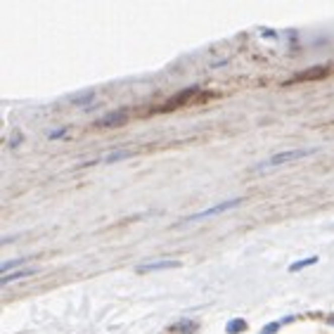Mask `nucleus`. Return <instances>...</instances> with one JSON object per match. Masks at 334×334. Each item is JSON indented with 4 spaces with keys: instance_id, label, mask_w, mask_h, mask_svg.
Segmentation results:
<instances>
[{
    "instance_id": "obj_1",
    "label": "nucleus",
    "mask_w": 334,
    "mask_h": 334,
    "mask_svg": "<svg viewBox=\"0 0 334 334\" xmlns=\"http://www.w3.org/2000/svg\"><path fill=\"white\" fill-rule=\"evenodd\" d=\"M318 149H292V152H280V154L270 156V159H265L256 166V171L261 169H272V166H280V163H289V161H296V159H303V156H311L315 154Z\"/></svg>"
},
{
    "instance_id": "obj_2",
    "label": "nucleus",
    "mask_w": 334,
    "mask_h": 334,
    "mask_svg": "<svg viewBox=\"0 0 334 334\" xmlns=\"http://www.w3.org/2000/svg\"><path fill=\"white\" fill-rule=\"evenodd\" d=\"M244 202V197H235V199H228V202L218 204V206H211L206 211H199V213H192V216H185L183 218V223H190V220H202V218H211V216H218V213H223L228 209H235V206H240Z\"/></svg>"
},
{
    "instance_id": "obj_3",
    "label": "nucleus",
    "mask_w": 334,
    "mask_h": 334,
    "mask_svg": "<svg viewBox=\"0 0 334 334\" xmlns=\"http://www.w3.org/2000/svg\"><path fill=\"white\" fill-rule=\"evenodd\" d=\"M128 121V114L126 112H112V114H107V117H102L95 121V126L97 128H107V126H121Z\"/></svg>"
},
{
    "instance_id": "obj_4",
    "label": "nucleus",
    "mask_w": 334,
    "mask_h": 334,
    "mask_svg": "<svg viewBox=\"0 0 334 334\" xmlns=\"http://www.w3.org/2000/svg\"><path fill=\"white\" fill-rule=\"evenodd\" d=\"M180 265L178 261H156V263H142L138 265V272H149V270H166V268H176Z\"/></svg>"
},
{
    "instance_id": "obj_5",
    "label": "nucleus",
    "mask_w": 334,
    "mask_h": 334,
    "mask_svg": "<svg viewBox=\"0 0 334 334\" xmlns=\"http://www.w3.org/2000/svg\"><path fill=\"white\" fill-rule=\"evenodd\" d=\"M31 275H36V268H26V270H17V272H10V275H3V285H10V282L15 280H24V277H31Z\"/></svg>"
},
{
    "instance_id": "obj_6",
    "label": "nucleus",
    "mask_w": 334,
    "mask_h": 334,
    "mask_svg": "<svg viewBox=\"0 0 334 334\" xmlns=\"http://www.w3.org/2000/svg\"><path fill=\"white\" fill-rule=\"evenodd\" d=\"M33 256H22V258H15V261H5V263L0 265V272L3 275H10V270L12 268H19V265H24V263H29Z\"/></svg>"
},
{
    "instance_id": "obj_7",
    "label": "nucleus",
    "mask_w": 334,
    "mask_h": 334,
    "mask_svg": "<svg viewBox=\"0 0 334 334\" xmlns=\"http://www.w3.org/2000/svg\"><path fill=\"white\" fill-rule=\"evenodd\" d=\"M313 263H318V256H311V258H303V261H296V263L289 265V272H299L303 270V268H308V265Z\"/></svg>"
},
{
    "instance_id": "obj_8",
    "label": "nucleus",
    "mask_w": 334,
    "mask_h": 334,
    "mask_svg": "<svg viewBox=\"0 0 334 334\" xmlns=\"http://www.w3.org/2000/svg\"><path fill=\"white\" fill-rule=\"evenodd\" d=\"M128 156H133V152H128V149H119V152H114V154H107L102 161H104V163H114V161H121V159H128Z\"/></svg>"
},
{
    "instance_id": "obj_9",
    "label": "nucleus",
    "mask_w": 334,
    "mask_h": 334,
    "mask_svg": "<svg viewBox=\"0 0 334 334\" xmlns=\"http://www.w3.org/2000/svg\"><path fill=\"white\" fill-rule=\"evenodd\" d=\"M228 334H240V332H244V329H247V322H244V320H233V322H228Z\"/></svg>"
},
{
    "instance_id": "obj_10",
    "label": "nucleus",
    "mask_w": 334,
    "mask_h": 334,
    "mask_svg": "<svg viewBox=\"0 0 334 334\" xmlns=\"http://www.w3.org/2000/svg\"><path fill=\"white\" fill-rule=\"evenodd\" d=\"M95 100V95L93 93H88V95H83V97H74V104H88V102H93Z\"/></svg>"
},
{
    "instance_id": "obj_11",
    "label": "nucleus",
    "mask_w": 334,
    "mask_h": 334,
    "mask_svg": "<svg viewBox=\"0 0 334 334\" xmlns=\"http://www.w3.org/2000/svg\"><path fill=\"white\" fill-rule=\"evenodd\" d=\"M282 322H287V320H277V322H272V325L268 327V329H263L261 334H275V332H277V329L282 327Z\"/></svg>"
},
{
    "instance_id": "obj_12",
    "label": "nucleus",
    "mask_w": 334,
    "mask_h": 334,
    "mask_svg": "<svg viewBox=\"0 0 334 334\" xmlns=\"http://www.w3.org/2000/svg\"><path fill=\"white\" fill-rule=\"evenodd\" d=\"M64 133H67V128H60V131H50V133H47V138H50V140H57V138H64Z\"/></svg>"
}]
</instances>
